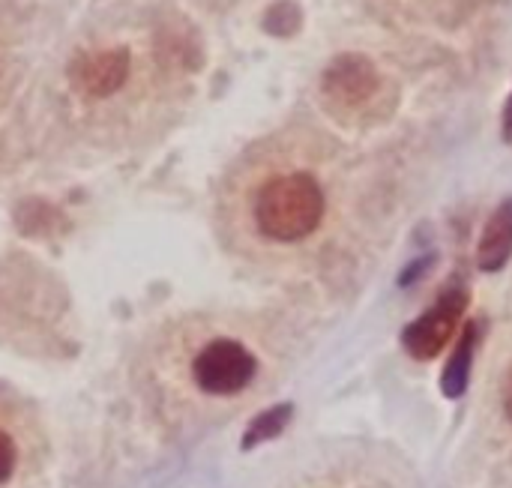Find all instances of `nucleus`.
I'll list each match as a JSON object with an SVG mask.
<instances>
[{"mask_svg": "<svg viewBox=\"0 0 512 488\" xmlns=\"http://www.w3.org/2000/svg\"><path fill=\"white\" fill-rule=\"evenodd\" d=\"M183 69L186 57L174 27L162 15H135L126 3L63 48L48 102L78 141L123 150L156 123Z\"/></svg>", "mask_w": 512, "mask_h": 488, "instance_id": "nucleus-1", "label": "nucleus"}, {"mask_svg": "<svg viewBox=\"0 0 512 488\" xmlns=\"http://www.w3.org/2000/svg\"><path fill=\"white\" fill-rule=\"evenodd\" d=\"M174 339V336H171ZM183 351V363L144 351L141 357V390L147 399L171 390L174 384L186 381L195 396L201 399H234L246 393L258 378V357L255 351L234 339V336H210L195 345H183L174 339Z\"/></svg>", "mask_w": 512, "mask_h": 488, "instance_id": "nucleus-2", "label": "nucleus"}, {"mask_svg": "<svg viewBox=\"0 0 512 488\" xmlns=\"http://www.w3.org/2000/svg\"><path fill=\"white\" fill-rule=\"evenodd\" d=\"M51 84L42 27L21 3L0 0V156L21 138L33 99Z\"/></svg>", "mask_w": 512, "mask_h": 488, "instance_id": "nucleus-3", "label": "nucleus"}, {"mask_svg": "<svg viewBox=\"0 0 512 488\" xmlns=\"http://www.w3.org/2000/svg\"><path fill=\"white\" fill-rule=\"evenodd\" d=\"M255 231L273 243L306 240L324 219V192L315 177L288 171L267 177L249 204Z\"/></svg>", "mask_w": 512, "mask_h": 488, "instance_id": "nucleus-4", "label": "nucleus"}, {"mask_svg": "<svg viewBox=\"0 0 512 488\" xmlns=\"http://www.w3.org/2000/svg\"><path fill=\"white\" fill-rule=\"evenodd\" d=\"M48 438L39 411L0 387V488H36L45 471Z\"/></svg>", "mask_w": 512, "mask_h": 488, "instance_id": "nucleus-5", "label": "nucleus"}, {"mask_svg": "<svg viewBox=\"0 0 512 488\" xmlns=\"http://www.w3.org/2000/svg\"><path fill=\"white\" fill-rule=\"evenodd\" d=\"M465 315V294L447 291L426 315H420L402 333V345L414 360H435L456 333L459 318Z\"/></svg>", "mask_w": 512, "mask_h": 488, "instance_id": "nucleus-6", "label": "nucleus"}, {"mask_svg": "<svg viewBox=\"0 0 512 488\" xmlns=\"http://www.w3.org/2000/svg\"><path fill=\"white\" fill-rule=\"evenodd\" d=\"M375 87H378L375 66L360 54H342L324 72V96L342 108L363 105L375 93Z\"/></svg>", "mask_w": 512, "mask_h": 488, "instance_id": "nucleus-7", "label": "nucleus"}, {"mask_svg": "<svg viewBox=\"0 0 512 488\" xmlns=\"http://www.w3.org/2000/svg\"><path fill=\"white\" fill-rule=\"evenodd\" d=\"M512 258V198H507L492 219L486 222V231L480 237V249H477V261L480 270L486 273H498L507 267Z\"/></svg>", "mask_w": 512, "mask_h": 488, "instance_id": "nucleus-8", "label": "nucleus"}, {"mask_svg": "<svg viewBox=\"0 0 512 488\" xmlns=\"http://www.w3.org/2000/svg\"><path fill=\"white\" fill-rule=\"evenodd\" d=\"M474 351H477V327L471 324L465 330V336L459 339V348L453 351L444 375H441V390L447 399H462L468 384H471V363H474Z\"/></svg>", "mask_w": 512, "mask_h": 488, "instance_id": "nucleus-9", "label": "nucleus"}, {"mask_svg": "<svg viewBox=\"0 0 512 488\" xmlns=\"http://www.w3.org/2000/svg\"><path fill=\"white\" fill-rule=\"evenodd\" d=\"M291 414H294V408H291V405H276V408H270V411L258 414V417L252 420V429L246 432V447H255L258 441L276 438V435L288 426Z\"/></svg>", "mask_w": 512, "mask_h": 488, "instance_id": "nucleus-10", "label": "nucleus"}, {"mask_svg": "<svg viewBox=\"0 0 512 488\" xmlns=\"http://www.w3.org/2000/svg\"><path fill=\"white\" fill-rule=\"evenodd\" d=\"M504 411H507V417L512 420V369L510 375H507V381H504Z\"/></svg>", "mask_w": 512, "mask_h": 488, "instance_id": "nucleus-11", "label": "nucleus"}, {"mask_svg": "<svg viewBox=\"0 0 512 488\" xmlns=\"http://www.w3.org/2000/svg\"><path fill=\"white\" fill-rule=\"evenodd\" d=\"M507 135H512V96H510V105H507Z\"/></svg>", "mask_w": 512, "mask_h": 488, "instance_id": "nucleus-12", "label": "nucleus"}]
</instances>
